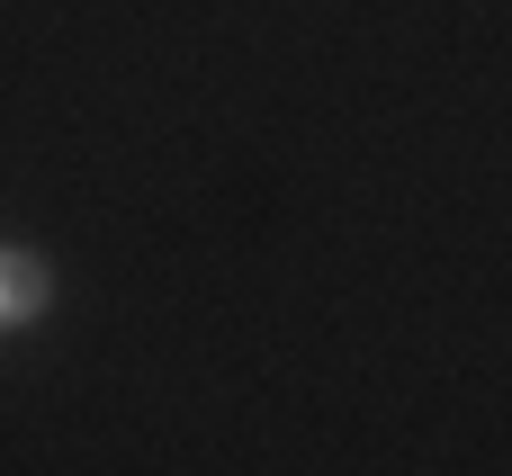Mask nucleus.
I'll use <instances>...</instances> for the list:
<instances>
[{"label": "nucleus", "mask_w": 512, "mask_h": 476, "mask_svg": "<svg viewBox=\"0 0 512 476\" xmlns=\"http://www.w3.org/2000/svg\"><path fill=\"white\" fill-rule=\"evenodd\" d=\"M45 306H54V261L27 252V243H0V333L36 324Z\"/></svg>", "instance_id": "1"}]
</instances>
